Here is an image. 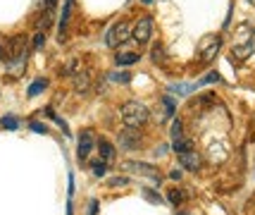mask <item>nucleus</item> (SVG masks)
Segmentation results:
<instances>
[{
  "label": "nucleus",
  "mask_w": 255,
  "mask_h": 215,
  "mask_svg": "<svg viewBox=\"0 0 255 215\" xmlns=\"http://www.w3.org/2000/svg\"><path fill=\"white\" fill-rule=\"evenodd\" d=\"M120 115H122V122L124 127H133V129H138V127H143L148 120H150V110L145 108L143 103L138 101H129L122 105V110H120Z\"/></svg>",
  "instance_id": "1"
},
{
  "label": "nucleus",
  "mask_w": 255,
  "mask_h": 215,
  "mask_svg": "<svg viewBox=\"0 0 255 215\" xmlns=\"http://www.w3.org/2000/svg\"><path fill=\"white\" fill-rule=\"evenodd\" d=\"M255 50V31L251 26H239L236 31V41H234V48H232V55L239 57V60H246L251 57Z\"/></svg>",
  "instance_id": "2"
},
{
  "label": "nucleus",
  "mask_w": 255,
  "mask_h": 215,
  "mask_svg": "<svg viewBox=\"0 0 255 215\" xmlns=\"http://www.w3.org/2000/svg\"><path fill=\"white\" fill-rule=\"evenodd\" d=\"M129 36H131V26L127 22H117L110 31L105 34V43H108V48H117V45L127 43Z\"/></svg>",
  "instance_id": "3"
},
{
  "label": "nucleus",
  "mask_w": 255,
  "mask_h": 215,
  "mask_svg": "<svg viewBox=\"0 0 255 215\" xmlns=\"http://www.w3.org/2000/svg\"><path fill=\"white\" fill-rule=\"evenodd\" d=\"M220 48H222V36H215V34L205 36L198 45V53H200V57H203V62H212Z\"/></svg>",
  "instance_id": "4"
},
{
  "label": "nucleus",
  "mask_w": 255,
  "mask_h": 215,
  "mask_svg": "<svg viewBox=\"0 0 255 215\" xmlns=\"http://www.w3.org/2000/svg\"><path fill=\"white\" fill-rule=\"evenodd\" d=\"M150 34H153V19H150V17H141L138 22L133 24L131 38L136 41V43L145 45L148 41H150Z\"/></svg>",
  "instance_id": "5"
},
{
  "label": "nucleus",
  "mask_w": 255,
  "mask_h": 215,
  "mask_svg": "<svg viewBox=\"0 0 255 215\" xmlns=\"http://www.w3.org/2000/svg\"><path fill=\"white\" fill-rule=\"evenodd\" d=\"M122 170L127 172H136V175H143V177H150V180H160V175H157V168L153 165H148V163H133V160H127L122 163Z\"/></svg>",
  "instance_id": "6"
},
{
  "label": "nucleus",
  "mask_w": 255,
  "mask_h": 215,
  "mask_svg": "<svg viewBox=\"0 0 255 215\" xmlns=\"http://www.w3.org/2000/svg\"><path fill=\"white\" fill-rule=\"evenodd\" d=\"M120 144L127 151H136V148L141 146V134L133 127H124L122 132H120Z\"/></svg>",
  "instance_id": "7"
},
{
  "label": "nucleus",
  "mask_w": 255,
  "mask_h": 215,
  "mask_svg": "<svg viewBox=\"0 0 255 215\" xmlns=\"http://www.w3.org/2000/svg\"><path fill=\"white\" fill-rule=\"evenodd\" d=\"M179 163H181V168L184 170H198L200 168V153H196L193 148H186V151H179Z\"/></svg>",
  "instance_id": "8"
},
{
  "label": "nucleus",
  "mask_w": 255,
  "mask_h": 215,
  "mask_svg": "<svg viewBox=\"0 0 255 215\" xmlns=\"http://www.w3.org/2000/svg\"><path fill=\"white\" fill-rule=\"evenodd\" d=\"M91 146H93V132H84V134H81V139H79V160L89 158Z\"/></svg>",
  "instance_id": "9"
},
{
  "label": "nucleus",
  "mask_w": 255,
  "mask_h": 215,
  "mask_svg": "<svg viewBox=\"0 0 255 215\" xmlns=\"http://www.w3.org/2000/svg\"><path fill=\"white\" fill-rule=\"evenodd\" d=\"M74 89H77L79 93H86V91L91 89V74L89 72H77V74H74Z\"/></svg>",
  "instance_id": "10"
},
{
  "label": "nucleus",
  "mask_w": 255,
  "mask_h": 215,
  "mask_svg": "<svg viewBox=\"0 0 255 215\" xmlns=\"http://www.w3.org/2000/svg\"><path fill=\"white\" fill-rule=\"evenodd\" d=\"M98 151H100V160H105V163H112L115 160V148H112L110 141H100L98 144Z\"/></svg>",
  "instance_id": "11"
},
{
  "label": "nucleus",
  "mask_w": 255,
  "mask_h": 215,
  "mask_svg": "<svg viewBox=\"0 0 255 215\" xmlns=\"http://www.w3.org/2000/svg\"><path fill=\"white\" fill-rule=\"evenodd\" d=\"M136 60H138V53H124V55L120 53V55L115 57V62H117L120 67H124V65H133Z\"/></svg>",
  "instance_id": "12"
},
{
  "label": "nucleus",
  "mask_w": 255,
  "mask_h": 215,
  "mask_svg": "<svg viewBox=\"0 0 255 215\" xmlns=\"http://www.w3.org/2000/svg\"><path fill=\"white\" fill-rule=\"evenodd\" d=\"M50 24H53V7H48V12H45L43 17H41V22H38V29H41V31H48V29H50Z\"/></svg>",
  "instance_id": "13"
},
{
  "label": "nucleus",
  "mask_w": 255,
  "mask_h": 215,
  "mask_svg": "<svg viewBox=\"0 0 255 215\" xmlns=\"http://www.w3.org/2000/svg\"><path fill=\"white\" fill-rule=\"evenodd\" d=\"M105 165H108L105 160H93V163H91V170H93L96 177H103V175H105Z\"/></svg>",
  "instance_id": "14"
},
{
  "label": "nucleus",
  "mask_w": 255,
  "mask_h": 215,
  "mask_svg": "<svg viewBox=\"0 0 255 215\" xmlns=\"http://www.w3.org/2000/svg\"><path fill=\"white\" fill-rule=\"evenodd\" d=\"M45 84H48V81H45V79H38V81H33L31 86H29V91H26V93H29V96H38V93H41V91L45 89Z\"/></svg>",
  "instance_id": "15"
},
{
  "label": "nucleus",
  "mask_w": 255,
  "mask_h": 215,
  "mask_svg": "<svg viewBox=\"0 0 255 215\" xmlns=\"http://www.w3.org/2000/svg\"><path fill=\"white\" fill-rule=\"evenodd\" d=\"M110 77H112V81H122V84H129V81H131V74H129V72H122V74L115 72V74H110Z\"/></svg>",
  "instance_id": "16"
},
{
  "label": "nucleus",
  "mask_w": 255,
  "mask_h": 215,
  "mask_svg": "<svg viewBox=\"0 0 255 215\" xmlns=\"http://www.w3.org/2000/svg\"><path fill=\"white\" fill-rule=\"evenodd\" d=\"M181 132H184V127H181V122H179V120H174V125H172V139H174V141H177V139H181Z\"/></svg>",
  "instance_id": "17"
},
{
  "label": "nucleus",
  "mask_w": 255,
  "mask_h": 215,
  "mask_svg": "<svg viewBox=\"0 0 255 215\" xmlns=\"http://www.w3.org/2000/svg\"><path fill=\"white\" fill-rule=\"evenodd\" d=\"M169 201H172L174 206H179L181 201H184V194L179 192V189H172V192H169Z\"/></svg>",
  "instance_id": "18"
},
{
  "label": "nucleus",
  "mask_w": 255,
  "mask_h": 215,
  "mask_svg": "<svg viewBox=\"0 0 255 215\" xmlns=\"http://www.w3.org/2000/svg\"><path fill=\"white\" fill-rule=\"evenodd\" d=\"M210 81H220V74H217V72H210V74H208L205 79H200L198 84L193 86V89H198V86H203V84H210Z\"/></svg>",
  "instance_id": "19"
},
{
  "label": "nucleus",
  "mask_w": 255,
  "mask_h": 215,
  "mask_svg": "<svg viewBox=\"0 0 255 215\" xmlns=\"http://www.w3.org/2000/svg\"><path fill=\"white\" fill-rule=\"evenodd\" d=\"M0 125L7 127V129H17V127H19V122H17L14 117H2V120H0Z\"/></svg>",
  "instance_id": "20"
},
{
  "label": "nucleus",
  "mask_w": 255,
  "mask_h": 215,
  "mask_svg": "<svg viewBox=\"0 0 255 215\" xmlns=\"http://www.w3.org/2000/svg\"><path fill=\"white\" fill-rule=\"evenodd\" d=\"M127 177H115V180H110V187H124V184H127Z\"/></svg>",
  "instance_id": "21"
},
{
  "label": "nucleus",
  "mask_w": 255,
  "mask_h": 215,
  "mask_svg": "<svg viewBox=\"0 0 255 215\" xmlns=\"http://www.w3.org/2000/svg\"><path fill=\"white\" fill-rule=\"evenodd\" d=\"M31 129L33 132H41V134H48V129H45L41 122H31Z\"/></svg>",
  "instance_id": "22"
},
{
  "label": "nucleus",
  "mask_w": 255,
  "mask_h": 215,
  "mask_svg": "<svg viewBox=\"0 0 255 215\" xmlns=\"http://www.w3.org/2000/svg\"><path fill=\"white\" fill-rule=\"evenodd\" d=\"M41 43H43V31H38L36 38H33V45H36V48H41Z\"/></svg>",
  "instance_id": "23"
},
{
  "label": "nucleus",
  "mask_w": 255,
  "mask_h": 215,
  "mask_svg": "<svg viewBox=\"0 0 255 215\" xmlns=\"http://www.w3.org/2000/svg\"><path fill=\"white\" fill-rule=\"evenodd\" d=\"M143 194L150 199V201H155V204H160V196H155V194H150V189H143Z\"/></svg>",
  "instance_id": "24"
},
{
  "label": "nucleus",
  "mask_w": 255,
  "mask_h": 215,
  "mask_svg": "<svg viewBox=\"0 0 255 215\" xmlns=\"http://www.w3.org/2000/svg\"><path fill=\"white\" fill-rule=\"evenodd\" d=\"M169 177H172V180H181V172H179V170H172V172H169Z\"/></svg>",
  "instance_id": "25"
},
{
  "label": "nucleus",
  "mask_w": 255,
  "mask_h": 215,
  "mask_svg": "<svg viewBox=\"0 0 255 215\" xmlns=\"http://www.w3.org/2000/svg\"><path fill=\"white\" fill-rule=\"evenodd\" d=\"M96 208H98V204H96V201H91V211H89V215H96Z\"/></svg>",
  "instance_id": "26"
},
{
  "label": "nucleus",
  "mask_w": 255,
  "mask_h": 215,
  "mask_svg": "<svg viewBox=\"0 0 255 215\" xmlns=\"http://www.w3.org/2000/svg\"><path fill=\"white\" fill-rule=\"evenodd\" d=\"M2 57H5V50H2V45H0V60H2Z\"/></svg>",
  "instance_id": "27"
},
{
  "label": "nucleus",
  "mask_w": 255,
  "mask_h": 215,
  "mask_svg": "<svg viewBox=\"0 0 255 215\" xmlns=\"http://www.w3.org/2000/svg\"><path fill=\"white\" fill-rule=\"evenodd\" d=\"M177 215H191V213H177Z\"/></svg>",
  "instance_id": "28"
},
{
  "label": "nucleus",
  "mask_w": 255,
  "mask_h": 215,
  "mask_svg": "<svg viewBox=\"0 0 255 215\" xmlns=\"http://www.w3.org/2000/svg\"><path fill=\"white\" fill-rule=\"evenodd\" d=\"M143 2H153V0H143Z\"/></svg>",
  "instance_id": "29"
}]
</instances>
